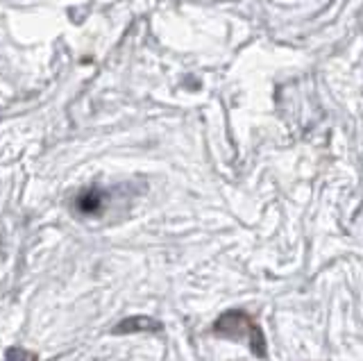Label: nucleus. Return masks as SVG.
<instances>
[{
  "label": "nucleus",
  "instance_id": "nucleus-1",
  "mask_svg": "<svg viewBox=\"0 0 363 361\" xmlns=\"http://www.w3.org/2000/svg\"><path fill=\"white\" fill-rule=\"evenodd\" d=\"M213 332L234 338V341H243L247 343V348L252 350L257 357L266 355V336L261 332V327L250 318L245 311H225L218 321L213 323Z\"/></svg>",
  "mask_w": 363,
  "mask_h": 361
},
{
  "label": "nucleus",
  "instance_id": "nucleus-2",
  "mask_svg": "<svg viewBox=\"0 0 363 361\" xmlns=\"http://www.w3.org/2000/svg\"><path fill=\"white\" fill-rule=\"evenodd\" d=\"M162 330V323L150 318V316H132V318L121 321L113 332L116 334H130V332H159Z\"/></svg>",
  "mask_w": 363,
  "mask_h": 361
},
{
  "label": "nucleus",
  "instance_id": "nucleus-3",
  "mask_svg": "<svg viewBox=\"0 0 363 361\" xmlns=\"http://www.w3.org/2000/svg\"><path fill=\"white\" fill-rule=\"evenodd\" d=\"M102 202H105V196H102L100 189H89L86 194H82L77 198V209L82 213H98Z\"/></svg>",
  "mask_w": 363,
  "mask_h": 361
},
{
  "label": "nucleus",
  "instance_id": "nucleus-4",
  "mask_svg": "<svg viewBox=\"0 0 363 361\" xmlns=\"http://www.w3.org/2000/svg\"><path fill=\"white\" fill-rule=\"evenodd\" d=\"M34 357L28 355L26 350H21V348H11L9 352H7V361H32Z\"/></svg>",
  "mask_w": 363,
  "mask_h": 361
}]
</instances>
